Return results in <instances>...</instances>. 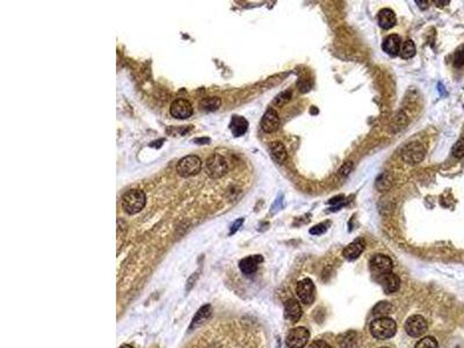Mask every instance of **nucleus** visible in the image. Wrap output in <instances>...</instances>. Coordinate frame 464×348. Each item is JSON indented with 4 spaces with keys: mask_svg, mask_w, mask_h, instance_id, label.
I'll use <instances>...</instances> for the list:
<instances>
[{
    "mask_svg": "<svg viewBox=\"0 0 464 348\" xmlns=\"http://www.w3.org/2000/svg\"><path fill=\"white\" fill-rule=\"evenodd\" d=\"M427 327L428 325H427L426 319L420 314H413L405 323L406 333L413 338L422 337L427 331Z\"/></svg>",
    "mask_w": 464,
    "mask_h": 348,
    "instance_id": "6e6552de",
    "label": "nucleus"
},
{
    "mask_svg": "<svg viewBox=\"0 0 464 348\" xmlns=\"http://www.w3.org/2000/svg\"><path fill=\"white\" fill-rule=\"evenodd\" d=\"M326 230L327 227L325 226V224H318V225L313 226L312 229L310 230V233H311V235H322Z\"/></svg>",
    "mask_w": 464,
    "mask_h": 348,
    "instance_id": "c756f323",
    "label": "nucleus"
},
{
    "mask_svg": "<svg viewBox=\"0 0 464 348\" xmlns=\"http://www.w3.org/2000/svg\"><path fill=\"white\" fill-rule=\"evenodd\" d=\"M285 317L292 323L298 322L302 317V307L296 300L290 299L285 303Z\"/></svg>",
    "mask_w": 464,
    "mask_h": 348,
    "instance_id": "4468645a",
    "label": "nucleus"
},
{
    "mask_svg": "<svg viewBox=\"0 0 464 348\" xmlns=\"http://www.w3.org/2000/svg\"><path fill=\"white\" fill-rule=\"evenodd\" d=\"M145 205L146 196L143 190L131 189L122 196V208L129 215H135L142 212Z\"/></svg>",
    "mask_w": 464,
    "mask_h": 348,
    "instance_id": "f03ea898",
    "label": "nucleus"
},
{
    "mask_svg": "<svg viewBox=\"0 0 464 348\" xmlns=\"http://www.w3.org/2000/svg\"><path fill=\"white\" fill-rule=\"evenodd\" d=\"M310 332L305 327H295L290 330L287 336L286 343L288 348H304L308 344Z\"/></svg>",
    "mask_w": 464,
    "mask_h": 348,
    "instance_id": "0eeeda50",
    "label": "nucleus"
},
{
    "mask_svg": "<svg viewBox=\"0 0 464 348\" xmlns=\"http://www.w3.org/2000/svg\"><path fill=\"white\" fill-rule=\"evenodd\" d=\"M244 222V218H239V219H237L235 223H233V225L231 226V231H230V235H232V233H235L237 230L239 229V226L242 225Z\"/></svg>",
    "mask_w": 464,
    "mask_h": 348,
    "instance_id": "2f4dec72",
    "label": "nucleus"
},
{
    "mask_svg": "<svg viewBox=\"0 0 464 348\" xmlns=\"http://www.w3.org/2000/svg\"><path fill=\"white\" fill-rule=\"evenodd\" d=\"M296 293L299 301L304 304H311L315 301V284L310 279H304L297 283Z\"/></svg>",
    "mask_w": 464,
    "mask_h": 348,
    "instance_id": "9d476101",
    "label": "nucleus"
},
{
    "mask_svg": "<svg viewBox=\"0 0 464 348\" xmlns=\"http://www.w3.org/2000/svg\"><path fill=\"white\" fill-rule=\"evenodd\" d=\"M249 128V122L246 121V119H244L243 116L239 115H235L232 116L231 122H230V130H231L233 136L239 137L243 136L244 133L248 131Z\"/></svg>",
    "mask_w": 464,
    "mask_h": 348,
    "instance_id": "dca6fc26",
    "label": "nucleus"
},
{
    "mask_svg": "<svg viewBox=\"0 0 464 348\" xmlns=\"http://www.w3.org/2000/svg\"><path fill=\"white\" fill-rule=\"evenodd\" d=\"M269 151H270V156H272V158L274 159L276 163H279V164L285 163V160L287 159V150L281 142L270 143Z\"/></svg>",
    "mask_w": 464,
    "mask_h": 348,
    "instance_id": "6ab92c4d",
    "label": "nucleus"
},
{
    "mask_svg": "<svg viewBox=\"0 0 464 348\" xmlns=\"http://www.w3.org/2000/svg\"><path fill=\"white\" fill-rule=\"evenodd\" d=\"M376 280L379 281V283H380L385 294L396 293L400 287V279L392 272L376 277Z\"/></svg>",
    "mask_w": 464,
    "mask_h": 348,
    "instance_id": "f8f14e48",
    "label": "nucleus"
},
{
    "mask_svg": "<svg viewBox=\"0 0 464 348\" xmlns=\"http://www.w3.org/2000/svg\"><path fill=\"white\" fill-rule=\"evenodd\" d=\"M363 250H365V244H363L361 239H358L355 240V242L350 243L349 245L343 250L342 256L345 257L347 260H354L361 256Z\"/></svg>",
    "mask_w": 464,
    "mask_h": 348,
    "instance_id": "f3484780",
    "label": "nucleus"
},
{
    "mask_svg": "<svg viewBox=\"0 0 464 348\" xmlns=\"http://www.w3.org/2000/svg\"><path fill=\"white\" fill-rule=\"evenodd\" d=\"M452 153L453 156L457 159H461L464 157V136L461 137V138L457 140V142L454 144L453 149H452Z\"/></svg>",
    "mask_w": 464,
    "mask_h": 348,
    "instance_id": "a878e982",
    "label": "nucleus"
},
{
    "mask_svg": "<svg viewBox=\"0 0 464 348\" xmlns=\"http://www.w3.org/2000/svg\"><path fill=\"white\" fill-rule=\"evenodd\" d=\"M120 348H133L131 346H129V345H123V346H121Z\"/></svg>",
    "mask_w": 464,
    "mask_h": 348,
    "instance_id": "f704fd0d",
    "label": "nucleus"
},
{
    "mask_svg": "<svg viewBox=\"0 0 464 348\" xmlns=\"http://www.w3.org/2000/svg\"><path fill=\"white\" fill-rule=\"evenodd\" d=\"M194 142H195V143H199V142H202V143H203V142H205V143H209V139H208V138H206V139H205V138H201V139H195Z\"/></svg>",
    "mask_w": 464,
    "mask_h": 348,
    "instance_id": "72a5a7b5",
    "label": "nucleus"
},
{
    "mask_svg": "<svg viewBox=\"0 0 464 348\" xmlns=\"http://www.w3.org/2000/svg\"><path fill=\"white\" fill-rule=\"evenodd\" d=\"M397 18L395 12L390 8H384L379 13V23L383 29H390L396 25Z\"/></svg>",
    "mask_w": 464,
    "mask_h": 348,
    "instance_id": "a211bd4d",
    "label": "nucleus"
},
{
    "mask_svg": "<svg viewBox=\"0 0 464 348\" xmlns=\"http://www.w3.org/2000/svg\"><path fill=\"white\" fill-rule=\"evenodd\" d=\"M280 127V118L279 114L275 109L269 108L263 114L261 120V128L265 132H274Z\"/></svg>",
    "mask_w": 464,
    "mask_h": 348,
    "instance_id": "9b49d317",
    "label": "nucleus"
},
{
    "mask_svg": "<svg viewBox=\"0 0 464 348\" xmlns=\"http://www.w3.org/2000/svg\"><path fill=\"white\" fill-rule=\"evenodd\" d=\"M425 149H423L422 144L419 142H412L405 145L402 150V158L405 163L409 164H418L422 162L425 157Z\"/></svg>",
    "mask_w": 464,
    "mask_h": 348,
    "instance_id": "423d86ee",
    "label": "nucleus"
},
{
    "mask_svg": "<svg viewBox=\"0 0 464 348\" xmlns=\"http://www.w3.org/2000/svg\"><path fill=\"white\" fill-rule=\"evenodd\" d=\"M309 348H331V346L323 340H315L310 344Z\"/></svg>",
    "mask_w": 464,
    "mask_h": 348,
    "instance_id": "7c9ffc66",
    "label": "nucleus"
},
{
    "mask_svg": "<svg viewBox=\"0 0 464 348\" xmlns=\"http://www.w3.org/2000/svg\"><path fill=\"white\" fill-rule=\"evenodd\" d=\"M202 169V162L198 156L190 155L186 156L179 160L176 165V172L182 178L196 175Z\"/></svg>",
    "mask_w": 464,
    "mask_h": 348,
    "instance_id": "20e7f679",
    "label": "nucleus"
},
{
    "mask_svg": "<svg viewBox=\"0 0 464 348\" xmlns=\"http://www.w3.org/2000/svg\"><path fill=\"white\" fill-rule=\"evenodd\" d=\"M415 348H438V341L434 337H426L416 344Z\"/></svg>",
    "mask_w": 464,
    "mask_h": 348,
    "instance_id": "393cba45",
    "label": "nucleus"
},
{
    "mask_svg": "<svg viewBox=\"0 0 464 348\" xmlns=\"http://www.w3.org/2000/svg\"><path fill=\"white\" fill-rule=\"evenodd\" d=\"M369 329L374 338L380 340H385L395 336L397 331V324L392 318L379 317L370 323Z\"/></svg>",
    "mask_w": 464,
    "mask_h": 348,
    "instance_id": "f257e3e1",
    "label": "nucleus"
},
{
    "mask_svg": "<svg viewBox=\"0 0 464 348\" xmlns=\"http://www.w3.org/2000/svg\"><path fill=\"white\" fill-rule=\"evenodd\" d=\"M210 313H211V306L210 305L202 306L201 309L198 311V313L195 314L194 318H193V322L192 324H190L189 330H193V329H195V327H199L200 325H202V324L210 317Z\"/></svg>",
    "mask_w": 464,
    "mask_h": 348,
    "instance_id": "aec40b11",
    "label": "nucleus"
},
{
    "mask_svg": "<svg viewBox=\"0 0 464 348\" xmlns=\"http://www.w3.org/2000/svg\"><path fill=\"white\" fill-rule=\"evenodd\" d=\"M400 45H402V39L398 35L392 34L389 35L384 41H383L382 48L388 55L395 57L400 51Z\"/></svg>",
    "mask_w": 464,
    "mask_h": 348,
    "instance_id": "2eb2a0df",
    "label": "nucleus"
},
{
    "mask_svg": "<svg viewBox=\"0 0 464 348\" xmlns=\"http://www.w3.org/2000/svg\"><path fill=\"white\" fill-rule=\"evenodd\" d=\"M290 96H292V92L290 91H285L282 92L281 94H279L276 96L274 100V105L276 106H283L285 103H287L290 100Z\"/></svg>",
    "mask_w": 464,
    "mask_h": 348,
    "instance_id": "bb28decb",
    "label": "nucleus"
},
{
    "mask_svg": "<svg viewBox=\"0 0 464 348\" xmlns=\"http://www.w3.org/2000/svg\"><path fill=\"white\" fill-rule=\"evenodd\" d=\"M350 169H352V163L348 162V163L345 164V165L342 166V169L340 170V172H341V174H343V175H347V174L349 173Z\"/></svg>",
    "mask_w": 464,
    "mask_h": 348,
    "instance_id": "473e14b6",
    "label": "nucleus"
},
{
    "mask_svg": "<svg viewBox=\"0 0 464 348\" xmlns=\"http://www.w3.org/2000/svg\"><path fill=\"white\" fill-rule=\"evenodd\" d=\"M380 348H389V347H380Z\"/></svg>",
    "mask_w": 464,
    "mask_h": 348,
    "instance_id": "c9c22d12",
    "label": "nucleus"
},
{
    "mask_svg": "<svg viewBox=\"0 0 464 348\" xmlns=\"http://www.w3.org/2000/svg\"><path fill=\"white\" fill-rule=\"evenodd\" d=\"M262 260H263V258L261 256H259V254L244 258L243 260H240L239 268L240 270H242L243 274L250 276L256 272V269H258V265L261 262Z\"/></svg>",
    "mask_w": 464,
    "mask_h": 348,
    "instance_id": "ddd939ff",
    "label": "nucleus"
},
{
    "mask_svg": "<svg viewBox=\"0 0 464 348\" xmlns=\"http://www.w3.org/2000/svg\"><path fill=\"white\" fill-rule=\"evenodd\" d=\"M221 99L218 96H209V98L203 99L201 102H200V107H201L202 110L205 112H215L221 107Z\"/></svg>",
    "mask_w": 464,
    "mask_h": 348,
    "instance_id": "412c9836",
    "label": "nucleus"
},
{
    "mask_svg": "<svg viewBox=\"0 0 464 348\" xmlns=\"http://www.w3.org/2000/svg\"><path fill=\"white\" fill-rule=\"evenodd\" d=\"M207 174L212 179L222 178L229 172V163L224 157L221 155L210 156L206 162Z\"/></svg>",
    "mask_w": 464,
    "mask_h": 348,
    "instance_id": "7ed1b4c3",
    "label": "nucleus"
},
{
    "mask_svg": "<svg viewBox=\"0 0 464 348\" xmlns=\"http://www.w3.org/2000/svg\"><path fill=\"white\" fill-rule=\"evenodd\" d=\"M369 267L372 273L376 277L384 275L386 273L392 272V260L385 254H376L369 261Z\"/></svg>",
    "mask_w": 464,
    "mask_h": 348,
    "instance_id": "39448f33",
    "label": "nucleus"
},
{
    "mask_svg": "<svg viewBox=\"0 0 464 348\" xmlns=\"http://www.w3.org/2000/svg\"><path fill=\"white\" fill-rule=\"evenodd\" d=\"M392 186V178L389 173L380 174V175L376 180V188L380 192H386L391 188Z\"/></svg>",
    "mask_w": 464,
    "mask_h": 348,
    "instance_id": "5701e85b",
    "label": "nucleus"
},
{
    "mask_svg": "<svg viewBox=\"0 0 464 348\" xmlns=\"http://www.w3.org/2000/svg\"><path fill=\"white\" fill-rule=\"evenodd\" d=\"M464 64V45L461 46V48L457 49V51L455 53V59H454V65L456 68H461Z\"/></svg>",
    "mask_w": 464,
    "mask_h": 348,
    "instance_id": "cd10ccee",
    "label": "nucleus"
},
{
    "mask_svg": "<svg viewBox=\"0 0 464 348\" xmlns=\"http://www.w3.org/2000/svg\"><path fill=\"white\" fill-rule=\"evenodd\" d=\"M350 333H352V332L345 333V334H342V336L339 338L340 345H341L342 347H348V346H350V345H352V344H354V341H355V340H354V339H355V336H356V334H355V336H353L352 338H349Z\"/></svg>",
    "mask_w": 464,
    "mask_h": 348,
    "instance_id": "c85d7f7f",
    "label": "nucleus"
},
{
    "mask_svg": "<svg viewBox=\"0 0 464 348\" xmlns=\"http://www.w3.org/2000/svg\"><path fill=\"white\" fill-rule=\"evenodd\" d=\"M416 55V44L412 40H406L400 49V57L403 59H409Z\"/></svg>",
    "mask_w": 464,
    "mask_h": 348,
    "instance_id": "b1692460",
    "label": "nucleus"
},
{
    "mask_svg": "<svg viewBox=\"0 0 464 348\" xmlns=\"http://www.w3.org/2000/svg\"><path fill=\"white\" fill-rule=\"evenodd\" d=\"M392 310H393L392 304L386 302V301H383V302H380V303L376 304L375 307H374V310H373V314H374V316H376L377 318H379V317H386V314L391 313Z\"/></svg>",
    "mask_w": 464,
    "mask_h": 348,
    "instance_id": "4be33fe9",
    "label": "nucleus"
},
{
    "mask_svg": "<svg viewBox=\"0 0 464 348\" xmlns=\"http://www.w3.org/2000/svg\"><path fill=\"white\" fill-rule=\"evenodd\" d=\"M193 106L188 100L186 99H178L172 102L171 108H169V113L173 118L179 120H186L193 115Z\"/></svg>",
    "mask_w": 464,
    "mask_h": 348,
    "instance_id": "1a4fd4ad",
    "label": "nucleus"
}]
</instances>
